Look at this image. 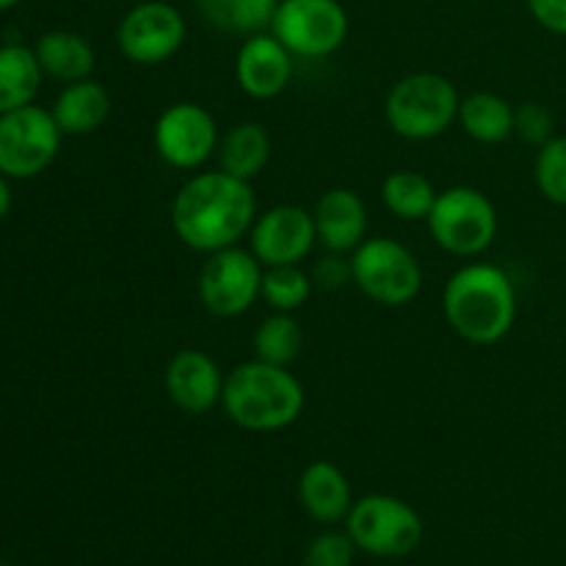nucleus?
<instances>
[{
	"label": "nucleus",
	"mask_w": 566,
	"mask_h": 566,
	"mask_svg": "<svg viewBox=\"0 0 566 566\" xmlns=\"http://www.w3.org/2000/svg\"><path fill=\"white\" fill-rule=\"evenodd\" d=\"M258 219L252 182L227 171H199L188 177L171 202V227L188 249L202 254L238 247Z\"/></svg>",
	"instance_id": "f257e3e1"
},
{
	"label": "nucleus",
	"mask_w": 566,
	"mask_h": 566,
	"mask_svg": "<svg viewBox=\"0 0 566 566\" xmlns=\"http://www.w3.org/2000/svg\"><path fill=\"white\" fill-rule=\"evenodd\" d=\"M448 326L473 346H492L512 332L517 321V291L501 265L468 263L453 271L442 291Z\"/></svg>",
	"instance_id": "f03ea898"
},
{
	"label": "nucleus",
	"mask_w": 566,
	"mask_h": 566,
	"mask_svg": "<svg viewBox=\"0 0 566 566\" xmlns=\"http://www.w3.org/2000/svg\"><path fill=\"white\" fill-rule=\"evenodd\" d=\"M304 387L282 365L249 359L227 374L221 409L235 426L247 431H282L304 412Z\"/></svg>",
	"instance_id": "7ed1b4c3"
},
{
	"label": "nucleus",
	"mask_w": 566,
	"mask_h": 566,
	"mask_svg": "<svg viewBox=\"0 0 566 566\" xmlns=\"http://www.w3.org/2000/svg\"><path fill=\"white\" fill-rule=\"evenodd\" d=\"M459 88L440 72H412L387 92L385 119L407 142L442 136L459 119Z\"/></svg>",
	"instance_id": "20e7f679"
},
{
	"label": "nucleus",
	"mask_w": 566,
	"mask_h": 566,
	"mask_svg": "<svg viewBox=\"0 0 566 566\" xmlns=\"http://www.w3.org/2000/svg\"><path fill=\"white\" fill-rule=\"evenodd\" d=\"M431 238L453 258H479L497 238V210L484 191L453 186L437 193L429 219Z\"/></svg>",
	"instance_id": "39448f33"
},
{
	"label": "nucleus",
	"mask_w": 566,
	"mask_h": 566,
	"mask_svg": "<svg viewBox=\"0 0 566 566\" xmlns=\"http://www.w3.org/2000/svg\"><path fill=\"white\" fill-rule=\"evenodd\" d=\"M348 258L352 282L381 307H407L423 287V269L418 258L396 238H365Z\"/></svg>",
	"instance_id": "423d86ee"
},
{
	"label": "nucleus",
	"mask_w": 566,
	"mask_h": 566,
	"mask_svg": "<svg viewBox=\"0 0 566 566\" xmlns=\"http://www.w3.org/2000/svg\"><path fill=\"white\" fill-rule=\"evenodd\" d=\"M346 531L357 551L376 558H403L423 542L420 514L392 495H365L354 501Z\"/></svg>",
	"instance_id": "0eeeda50"
},
{
	"label": "nucleus",
	"mask_w": 566,
	"mask_h": 566,
	"mask_svg": "<svg viewBox=\"0 0 566 566\" xmlns=\"http://www.w3.org/2000/svg\"><path fill=\"white\" fill-rule=\"evenodd\" d=\"M348 11L340 0H280L269 31L293 59H326L346 44Z\"/></svg>",
	"instance_id": "6e6552de"
},
{
	"label": "nucleus",
	"mask_w": 566,
	"mask_h": 566,
	"mask_svg": "<svg viewBox=\"0 0 566 566\" xmlns=\"http://www.w3.org/2000/svg\"><path fill=\"white\" fill-rule=\"evenodd\" d=\"M61 127L42 105L0 114V175L9 180H31L42 175L61 149Z\"/></svg>",
	"instance_id": "1a4fd4ad"
},
{
	"label": "nucleus",
	"mask_w": 566,
	"mask_h": 566,
	"mask_svg": "<svg viewBox=\"0 0 566 566\" xmlns=\"http://www.w3.org/2000/svg\"><path fill=\"white\" fill-rule=\"evenodd\" d=\"M199 302L216 318H238L249 313L263 291V263L252 249L230 247L208 254L199 271Z\"/></svg>",
	"instance_id": "9d476101"
},
{
	"label": "nucleus",
	"mask_w": 566,
	"mask_h": 566,
	"mask_svg": "<svg viewBox=\"0 0 566 566\" xmlns=\"http://www.w3.org/2000/svg\"><path fill=\"white\" fill-rule=\"evenodd\" d=\"M188 36V22L177 6L166 0H142L116 28L119 53L130 64L158 66L180 53Z\"/></svg>",
	"instance_id": "9b49d317"
},
{
	"label": "nucleus",
	"mask_w": 566,
	"mask_h": 566,
	"mask_svg": "<svg viewBox=\"0 0 566 566\" xmlns=\"http://www.w3.org/2000/svg\"><path fill=\"white\" fill-rule=\"evenodd\" d=\"M219 142L221 133L216 116L205 105L188 99L160 111L153 127L155 153L171 169H199L216 158Z\"/></svg>",
	"instance_id": "f8f14e48"
},
{
	"label": "nucleus",
	"mask_w": 566,
	"mask_h": 566,
	"mask_svg": "<svg viewBox=\"0 0 566 566\" xmlns=\"http://www.w3.org/2000/svg\"><path fill=\"white\" fill-rule=\"evenodd\" d=\"M318 243L313 210L302 205H274L254 219L249 230V249L254 258L269 265H302Z\"/></svg>",
	"instance_id": "ddd939ff"
},
{
	"label": "nucleus",
	"mask_w": 566,
	"mask_h": 566,
	"mask_svg": "<svg viewBox=\"0 0 566 566\" xmlns=\"http://www.w3.org/2000/svg\"><path fill=\"white\" fill-rule=\"evenodd\" d=\"M224 379L219 363L208 352L182 348L164 370V390L177 409L188 415H205L221 407Z\"/></svg>",
	"instance_id": "4468645a"
},
{
	"label": "nucleus",
	"mask_w": 566,
	"mask_h": 566,
	"mask_svg": "<svg viewBox=\"0 0 566 566\" xmlns=\"http://www.w3.org/2000/svg\"><path fill=\"white\" fill-rule=\"evenodd\" d=\"M293 77V55L271 31L243 39L235 55V83L252 99H274Z\"/></svg>",
	"instance_id": "2eb2a0df"
},
{
	"label": "nucleus",
	"mask_w": 566,
	"mask_h": 566,
	"mask_svg": "<svg viewBox=\"0 0 566 566\" xmlns=\"http://www.w3.org/2000/svg\"><path fill=\"white\" fill-rule=\"evenodd\" d=\"M318 243L326 252L352 254L368 238V208L352 188H329L313 208Z\"/></svg>",
	"instance_id": "dca6fc26"
},
{
	"label": "nucleus",
	"mask_w": 566,
	"mask_h": 566,
	"mask_svg": "<svg viewBox=\"0 0 566 566\" xmlns=\"http://www.w3.org/2000/svg\"><path fill=\"white\" fill-rule=\"evenodd\" d=\"M298 503L304 512L315 520V523L335 525L348 517L354 506L352 497V481L348 475L337 468L329 459H318L310 462L302 470L296 484Z\"/></svg>",
	"instance_id": "f3484780"
},
{
	"label": "nucleus",
	"mask_w": 566,
	"mask_h": 566,
	"mask_svg": "<svg viewBox=\"0 0 566 566\" xmlns=\"http://www.w3.org/2000/svg\"><path fill=\"white\" fill-rule=\"evenodd\" d=\"M50 114H53L55 125L61 127L64 136H88V133H97L108 122L111 94L94 77L66 83L59 97H55Z\"/></svg>",
	"instance_id": "a211bd4d"
},
{
	"label": "nucleus",
	"mask_w": 566,
	"mask_h": 566,
	"mask_svg": "<svg viewBox=\"0 0 566 566\" xmlns=\"http://www.w3.org/2000/svg\"><path fill=\"white\" fill-rule=\"evenodd\" d=\"M33 53H36L44 77H53L64 86L92 77L94 64H97L92 42L83 33L66 31V28L42 33L33 44Z\"/></svg>",
	"instance_id": "6ab92c4d"
},
{
	"label": "nucleus",
	"mask_w": 566,
	"mask_h": 566,
	"mask_svg": "<svg viewBox=\"0 0 566 566\" xmlns=\"http://www.w3.org/2000/svg\"><path fill=\"white\" fill-rule=\"evenodd\" d=\"M216 158H219L221 171L238 177V180L252 182L254 177L263 175V169L269 166V130H265V125H260V122H238L230 130L221 133Z\"/></svg>",
	"instance_id": "aec40b11"
},
{
	"label": "nucleus",
	"mask_w": 566,
	"mask_h": 566,
	"mask_svg": "<svg viewBox=\"0 0 566 566\" xmlns=\"http://www.w3.org/2000/svg\"><path fill=\"white\" fill-rule=\"evenodd\" d=\"M42 81L44 72L33 48L20 42L0 44V114L31 105Z\"/></svg>",
	"instance_id": "412c9836"
},
{
	"label": "nucleus",
	"mask_w": 566,
	"mask_h": 566,
	"mask_svg": "<svg viewBox=\"0 0 566 566\" xmlns=\"http://www.w3.org/2000/svg\"><path fill=\"white\" fill-rule=\"evenodd\" d=\"M457 122L473 142L501 144L514 136V105L495 92H473L462 97Z\"/></svg>",
	"instance_id": "4be33fe9"
},
{
	"label": "nucleus",
	"mask_w": 566,
	"mask_h": 566,
	"mask_svg": "<svg viewBox=\"0 0 566 566\" xmlns=\"http://www.w3.org/2000/svg\"><path fill=\"white\" fill-rule=\"evenodd\" d=\"M434 182L426 175L412 169L390 171L381 182V202L396 219L401 221H426L437 202Z\"/></svg>",
	"instance_id": "5701e85b"
},
{
	"label": "nucleus",
	"mask_w": 566,
	"mask_h": 566,
	"mask_svg": "<svg viewBox=\"0 0 566 566\" xmlns=\"http://www.w3.org/2000/svg\"><path fill=\"white\" fill-rule=\"evenodd\" d=\"M276 6L280 0H197L205 22L243 39L271 28Z\"/></svg>",
	"instance_id": "b1692460"
},
{
	"label": "nucleus",
	"mask_w": 566,
	"mask_h": 566,
	"mask_svg": "<svg viewBox=\"0 0 566 566\" xmlns=\"http://www.w3.org/2000/svg\"><path fill=\"white\" fill-rule=\"evenodd\" d=\"M302 346L304 332L293 313H271L269 318L260 321L252 335L254 357L271 365H282V368H287L302 354Z\"/></svg>",
	"instance_id": "393cba45"
},
{
	"label": "nucleus",
	"mask_w": 566,
	"mask_h": 566,
	"mask_svg": "<svg viewBox=\"0 0 566 566\" xmlns=\"http://www.w3.org/2000/svg\"><path fill=\"white\" fill-rule=\"evenodd\" d=\"M313 287V276L302 265H269L263 269L260 298H265L274 313H296L307 304Z\"/></svg>",
	"instance_id": "a878e982"
},
{
	"label": "nucleus",
	"mask_w": 566,
	"mask_h": 566,
	"mask_svg": "<svg viewBox=\"0 0 566 566\" xmlns=\"http://www.w3.org/2000/svg\"><path fill=\"white\" fill-rule=\"evenodd\" d=\"M534 180L547 202L566 208V136H553L536 149Z\"/></svg>",
	"instance_id": "bb28decb"
},
{
	"label": "nucleus",
	"mask_w": 566,
	"mask_h": 566,
	"mask_svg": "<svg viewBox=\"0 0 566 566\" xmlns=\"http://www.w3.org/2000/svg\"><path fill=\"white\" fill-rule=\"evenodd\" d=\"M357 545L354 539L340 531H324L315 536L304 551V566H352Z\"/></svg>",
	"instance_id": "cd10ccee"
},
{
	"label": "nucleus",
	"mask_w": 566,
	"mask_h": 566,
	"mask_svg": "<svg viewBox=\"0 0 566 566\" xmlns=\"http://www.w3.org/2000/svg\"><path fill=\"white\" fill-rule=\"evenodd\" d=\"M556 122L553 114L542 103H523L514 108V136L523 138L525 144L539 149L542 144L556 136Z\"/></svg>",
	"instance_id": "c85d7f7f"
},
{
	"label": "nucleus",
	"mask_w": 566,
	"mask_h": 566,
	"mask_svg": "<svg viewBox=\"0 0 566 566\" xmlns=\"http://www.w3.org/2000/svg\"><path fill=\"white\" fill-rule=\"evenodd\" d=\"M310 276H313V285L321 287V291H340V287L352 282V258L348 254L326 252L313 265Z\"/></svg>",
	"instance_id": "c756f323"
},
{
	"label": "nucleus",
	"mask_w": 566,
	"mask_h": 566,
	"mask_svg": "<svg viewBox=\"0 0 566 566\" xmlns=\"http://www.w3.org/2000/svg\"><path fill=\"white\" fill-rule=\"evenodd\" d=\"M531 17L539 22L545 31L566 36V0H525Z\"/></svg>",
	"instance_id": "7c9ffc66"
},
{
	"label": "nucleus",
	"mask_w": 566,
	"mask_h": 566,
	"mask_svg": "<svg viewBox=\"0 0 566 566\" xmlns=\"http://www.w3.org/2000/svg\"><path fill=\"white\" fill-rule=\"evenodd\" d=\"M11 202H14V197H11V180L6 175H0V221L9 216Z\"/></svg>",
	"instance_id": "2f4dec72"
},
{
	"label": "nucleus",
	"mask_w": 566,
	"mask_h": 566,
	"mask_svg": "<svg viewBox=\"0 0 566 566\" xmlns=\"http://www.w3.org/2000/svg\"><path fill=\"white\" fill-rule=\"evenodd\" d=\"M17 3H22V0H0V11H6V9H14Z\"/></svg>",
	"instance_id": "473e14b6"
},
{
	"label": "nucleus",
	"mask_w": 566,
	"mask_h": 566,
	"mask_svg": "<svg viewBox=\"0 0 566 566\" xmlns=\"http://www.w3.org/2000/svg\"><path fill=\"white\" fill-rule=\"evenodd\" d=\"M0 566H11V564H6V562H0Z\"/></svg>",
	"instance_id": "72a5a7b5"
}]
</instances>
